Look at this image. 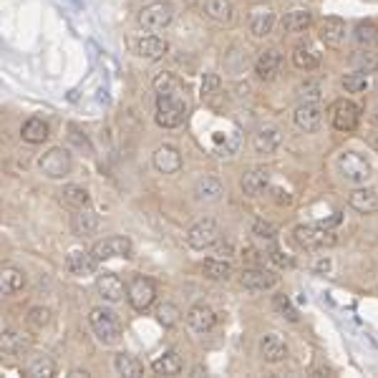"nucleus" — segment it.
Instances as JSON below:
<instances>
[{"mask_svg":"<svg viewBox=\"0 0 378 378\" xmlns=\"http://www.w3.org/2000/svg\"><path fill=\"white\" fill-rule=\"evenodd\" d=\"M187 116V101L182 93H157V124L164 129H177L184 124Z\"/></svg>","mask_w":378,"mask_h":378,"instance_id":"nucleus-1","label":"nucleus"},{"mask_svg":"<svg viewBox=\"0 0 378 378\" xmlns=\"http://www.w3.org/2000/svg\"><path fill=\"white\" fill-rule=\"evenodd\" d=\"M338 172L348 184L363 187L373 180V166L361 152H343L338 157Z\"/></svg>","mask_w":378,"mask_h":378,"instance_id":"nucleus-2","label":"nucleus"},{"mask_svg":"<svg viewBox=\"0 0 378 378\" xmlns=\"http://www.w3.org/2000/svg\"><path fill=\"white\" fill-rule=\"evenodd\" d=\"M88 323H91L93 336L104 345H116L121 338V323L116 318V313L109 308H93L88 313Z\"/></svg>","mask_w":378,"mask_h":378,"instance_id":"nucleus-3","label":"nucleus"},{"mask_svg":"<svg viewBox=\"0 0 378 378\" xmlns=\"http://www.w3.org/2000/svg\"><path fill=\"white\" fill-rule=\"evenodd\" d=\"M139 26L149 33H157V31H164L169 23L174 20V6L166 3V0H157V3H149L139 10Z\"/></svg>","mask_w":378,"mask_h":378,"instance_id":"nucleus-4","label":"nucleus"},{"mask_svg":"<svg viewBox=\"0 0 378 378\" xmlns=\"http://www.w3.org/2000/svg\"><path fill=\"white\" fill-rule=\"evenodd\" d=\"M38 166L48 180H63V177H68V172H71L73 159H71V154H68V149L54 146V149H48V152L40 157Z\"/></svg>","mask_w":378,"mask_h":378,"instance_id":"nucleus-5","label":"nucleus"},{"mask_svg":"<svg viewBox=\"0 0 378 378\" xmlns=\"http://www.w3.org/2000/svg\"><path fill=\"white\" fill-rule=\"evenodd\" d=\"M295 242L306 250H320L336 242V235L328 230V225H300L295 227Z\"/></svg>","mask_w":378,"mask_h":378,"instance_id":"nucleus-6","label":"nucleus"},{"mask_svg":"<svg viewBox=\"0 0 378 378\" xmlns=\"http://www.w3.org/2000/svg\"><path fill=\"white\" fill-rule=\"evenodd\" d=\"M126 298H129L134 310L144 313V310H149V308L154 306V300H157V285H154L149 278L136 275V278L132 280L129 290H126Z\"/></svg>","mask_w":378,"mask_h":378,"instance_id":"nucleus-7","label":"nucleus"},{"mask_svg":"<svg viewBox=\"0 0 378 378\" xmlns=\"http://www.w3.org/2000/svg\"><path fill=\"white\" fill-rule=\"evenodd\" d=\"M219 239V227L212 219H199L197 225H192L187 230V245L192 250H207V247L217 245Z\"/></svg>","mask_w":378,"mask_h":378,"instance_id":"nucleus-8","label":"nucleus"},{"mask_svg":"<svg viewBox=\"0 0 378 378\" xmlns=\"http://www.w3.org/2000/svg\"><path fill=\"white\" fill-rule=\"evenodd\" d=\"M134 245L132 239L126 237H107L96 242L91 250V255L96 258V262H104V260H113V258H132Z\"/></svg>","mask_w":378,"mask_h":378,"instance_id":"nucleus-9","label":"nucleus"},{"mask_svg":"<svg viewBox=\"0 0 378 378\" xmlns=\"http://www.w3.org/2000/svg\"><path fill=\"white\" fill-rule=\"evenodd\" d=\"M331 121L338 132H353L361 121V109L353 101L340 99L331 107Z\"/></svg>","mask_w":378,"mask_h":378,"instance_id":"nucleus-10","label":"nucleus"},{"mask_svg":"<svg viewBox=\"0 0 378 378\" xmlns=\"http://www.w3.org/2000/svg\"><path fill=\"white\" fill-rule=\"evenodd\" d=\"M292 121L298 126L300 132H318L320 124H323V109L318 107V101H306V104H300L292 113Z\"/></svg>","mask_w":378,"mask_h":378,"instance_id":"nucleus-11","label":"nucleus"},{"mask_svg":"<svg viewBox=\"0 0 378 378\" xmlns=\"http://www.w3.org/2000/svg\"><path fill=\"white\" fill-rule=\"evenodd\" d=\"M217 325V315L210 306H192L187 313V328L194 333V336H207Z\"/></svg>","mask_w":378,"mask_h":378,"instance_id":"nucleus-12","label":"nucleus"},{"mask_svg":"<svg viewBox=\"0 0 378 378\" xmlns=\"http://www.w3.org/2000/svg\"><path fill=\"white\" fill-rule=\"evenodd\" d=\"M239 283H242V288H247V290H270V288L278 285V275L272 270H265V267L260 265H252L247 267L245 272H242V278H239Z\"/></svg>","mask_w":378,"mask_h":378,"instance_id":"nucleus-13","label":"nucleus"},{"mask_svg":"<svg viewBox=\"0 0 378 378\" xmlns=\"http://www.w3.org/2000/svg\"><path fill=\"white\" fill-rule=\"evenodd\" d=\"M280 66H283V56H280L278 48H267L258 56L255 61V73H258L260 81H272L280 73Z\"/></svg>","mask_w":378,"mask_h":378,"instance_id":"nucleus-14","label":"nucleus"},{"mask_svg":"<svg viewBox=\"0 0 378 378\" xmlns=\"http://www.w3.org/2000/svg\"><path fill=\"white\" fill-rule=\"evenodd\" d=\"M154 166H157V172H162V174H177L182 169L180 149L172 144L159 146V149L154 152Z\"/></svg>","mask_w":378,"mask_h":378,"instance_id":"nucleus-15","label":"nucleus"},{"mask_svg":"<svg viewBox=\"0 0 378 378\" xmlns=\"http://www.w3.org/2000/svg\"><path fill=\"white\" fill-rule=\"evenodd\" d=\"M260 356L267 363H280L288 356V343L280 338L278 333H267V336L260 338Z\"/></svg>","mask_w":378,"mask_h":378,"instance_id":"nucleus-16","label":"nucleus"},{"mask_svg":"<svg viewBox=\"0 0 378 378\" xmlns=\"http://www.w3.org/2000/svg\"><path fill=\"white\" fill-rule=\"evenodd\" d=\"M239 187H242V192L247 197H258L262 194L265 189H270V172L267 169H250V172L242 174V180H239Z\"/></svg>","mask_w":378,"mask_h":378,"instance_id":"nucleus-17","label":"nucleus"},{"mask_svg":"<svg viewBox=\"0 0 378 378\" xmlns=\"http://www.w3.org/2000/svg\"><path fill=\"white\" fill-rule=\"evenodd\" d=\"M169 54V43L159 36H144L136 40V56L146 61H159Z\"/></svg>","mask_w":378,"mask_h":378,"instance_id":"nucleus-18","label":"nucleus"},{"mask_svg":"<svg viewBox=\"0 0 378 378\" xmlns=\"http://www.w3.org/2000/svg\"><path fill=\"white\" fill-rule=\"evenodd\" d=\"M348 205L361 214H376L378 212V194L371 187H359L353 189L351 197H348Z\"/></svg>","mask_w":378,"mask_h":378,"instance_id":"nucleus-19","label":"nucleus"},{"mask_svg":"<svg viewBox=\"0 0 378 378\" xmlns=\"http://www.w3.org/2000/svg\"><path fill=\"white\" fill-rule=\"evenodd\" d=\"M96 290H99V295L107 303H119V300H124V295H126V290L129 288H124V283H121L116 275H99L96 278Z\"/></svg>","mask_w":378,"mask_h":378,"instance_id":"nucleus-20","label":"nucleus"},{"mask_svg":"<svg viewBox=\"0 0 378 378\" xmlns=\"http://www.w3.org/2000/svg\"><path fill=\"white\" fill-rule=\"evenodd\" d=\"M66 270L76 278H84V275H91L96 270V258H93L91 252H84V250H71L66 255Z\"/></svg>","mask_w":378,"mask_h":378,"instance_id":"nucleus-21","label":"nucleus"},{"mask_svg":"<svg viewBox=\"0 0 378 378\" xmlns=\"http://www.w3.org/2000/svg\"><path fill=\"white\" fill-rule=\"evenodd\" d=\"M272 28H275V13H272L270 8H252L250 13V33L255 38H265V36L272 33Z\"/></svg>","mask_w":378,"mask_h":378,"instance_id":"nucleus-22","label":"nucleus"},{"mask_svg":"<svg viewBox=\"0 0 378 378\" xmlns=\"http://www.w3.org/2000/svg\"><path fill=\"white\" fill-rule=\"evenodd\" d=\"M71 230L76 237H88L99 230V214L93 212L91 207H84V210H76L71 219Z\"/></svg>","mask_w":378,"mask_h":378,"instance_id":"nucleus-23","label":"nucleus"},{"mask_svg":"<svg viewBox=\"0 0 378 378\" xmlns=\"http://www.w3.org/2000/svg\"><path fill=\"white\" fill-rule=\"evenodd\" d=\"M280 141H283V134L275 126H265L252 134V146L258 154H272L280 146Z\"/></svg>","mask_w":378,"mask_h":378,"instance_id":"nucleus-24","label":"nucleus"},{"mask_svg":"<svg viewBox=\"0 0 378 378\" xmlns=\"http://www.w3.org/2000/svg\"><path fill=\"white\" fill-rule=\"evenodd\" d=\"M318 36H320V40H323L325 46H331V48H336V46H340L343 43V38H345V23L340 18H325L323 23H320V28H318Z\"/></svg>","mask_w":378,"mask_h":378,"instance_id":"nucleus-25","label":"nucleus"},{"mask_svg":"<svg viewBox=\"0 0 378 378\" xmlns=\"http://www.w3.org/2000/svg\"><path fill=\"white\" fill-rule=\"evenodd\" d=\"M26 288V272L15 265H6L0 270V290L3 295H15Z\"/></svg>","mask_w":378,"mask_h":378,"instance_id":"nucleus-26","label":"nucleus"},{"mask_svg":"<svg viewBox=\"0 0 378 378\" xmlns=\"http://www.w3.org/2000/svg\"><path fill=\"white\" fill-rule=\"evenodd\" d=\"M194 194H197L199 202H219V197L225 194V187L217 177H202L194 184Z\"/></svg>","mask_w":378,"mask_h":378,"instance_id":"nucleus-27","label":"nucleus"},{"mask_svg":"<svg viewBox=\"0 0 378 378\" xmlns=\"http://www.w3.org/2000/svg\"><path fill=\"white\" fill-rule=\"evenodd\" d=\"M20 136H23V141H28V144H43V141L51 136V129H48V124L43 119L33 116V119H28L26 124H23Z\"/></svg>","mask_w":378,"mask_h":378,"instance_id":"nucleus-28","label":"nucleus"},{"mask_svg":"<svg viewBox=\"0 0 378 378\" xmlns=\"http://www.w3.org/2000/svg\"><path fill=\"white\" fill-rule=\"evenodd\" d=\"M31 345H33V340L28 338V336H23V333H6L3 336V340H0V348H3V353H8V356H23V353L31 351Z\"/></svg>","mask_w":378,"mask_h":378,"instance_id":"nucleus-29","label":"nucleus"},{"mask_svg":"<svg viewBox=\"0 0 378 378\" xmlns=\"http://www.w3.org/2000/svg\"><path fill=\"white\" fill-rule=\"evenodd\" d=\"M152 368H154V373H159V376H180L184 363H182L177 351H166L164 356H159V359L154 361Z\"/></svg>","mask_w":378,"mask_h":378,"instance_id":"nucleus-30","label":"nucleus"},{"mask_svg":"<svg viewBox=\"0 0 378 378\" xmlns=\"http://www.w3.org/2000/svg\"><path fill=\"white\" fill-rule=\"evenodd\" d=\"M205 13L214 23H230L235 18V6L233 0H205Z\"/></svg>","mask_w":378,"mask_h":378,"instance_id":"nucleus-31","label":"nucleus"},{"mask_svg":"<svg viewBox=\"0 0 378 378\" xmlns=\"http://www.w3.org/2000/svg\"><path fill=\"white\" fill-rule=\"evenodd\" d=\"M292 63L300 68V71H313V68L320 66V56L315 48H310L308 43H300L292 51Z\"/></svg>","mask_w":378,"mask_h":378,"instance_id":"nucleus-32","label":"nucleus"},{"mask_svg":"<svg viewBox=\"0 0 378 378\" xmlns=\"http://www.w3.org/2000/svg\"><path fill=\"white\" fill-rule=\"evenodd\" d=\"M88 199H91L88 192L79 184H66L61 189V202H63L68 210H84V207H88Z\"/></svg>","mask_w":378,"mask_h":378,"instance_id":"nucleus-33","label":"nucleus"},{"mask_svg":"<svg viewBox=\"0 0 378 378\" xmlns=\"http://www.w3.org/2000/svg\"><path fill=\"white\" fill-rule=\"evenodd\" d=\"M310 10H306V8H295V10H290V13L283 18V28H285L288 33H303V31H308V26H310Z\"/></svg>","mask_w":378,"mask_h":378,"instance_id":"nucleus-34","label":"nucleus"},{"mask_svg":"<svg viewBox=\"0 0 378 378\" xmlns=\"http://www.w3.org/2000/svg\"><path fill=\"white\" fill-rule=\"evenodd\" d=\"M113 368L119 376H129V378H139L144 373V363L139 359H134L132 353H119L113 359Z\"/></svg>","mask_w":378,"mask_h":378,"instance_id":"nucleus-35","label":"nucleus"},{"mask_svg":"<svg viewBox=\"0 0 378 378\" xmlns=\"http://www.w3.org/2000/svg\"><path fill=\"white\" fill-rule=\"evenodd\" d=\"M202 272H205L210 280H230V275H233V265H230L227 260L210 258V260L202 262Z\"/></svg>","mask_w":378,"mask_h":378,"instance_id":"nucleus-36","label":"nucleus"},{"mask_svg":"<svg viewBox=\"0 0 378 378\" xmlns=\"http://www.w3.org/2000/svg\"><path fill=\"white\" fill-rule=\"evenodd\" d=\"M340 84H343V88L348 93H363L365 88H368V73H363V71L345 73Z\"/></svg>","mask_w":378,"mask_h":378,"instance_id":"nucleus-37","label":"nucleus"},{"mask_svg":"<svg viewBox=\"0 0 378 378\" xmlns=\"http://www.w3.org/2000/svg\"><path fill=\"white\" fill-rule=\"evenodd\" d=\"M157 320H159L164 328H174V325L182 320V310L172 303H164V306L157 308Z\"/></svg>","mask_w":378,"mask_h":378,"instance_id":"nucleus-38","label":"nucleus"},{"mask_svg":"<svg viewBox=\"0 0 378 378\" xmlns=\"http://www.w3.org/2000/svg\"><path fill=\"white\" fill-rule=\"evenodd\" d=\"M28 376L31 378H51L56 376V363L48 356H43V359L33 361V363L28 365Z\"/></svg>","mask_w":378,"mask_h":378,"instance_id":"nucleus-39","label":"nucleus"},{"mask_svg":"<svg viewBox=\"0 0 378 378\" xmlns=\"http://www.w3.org/2000/svg\"><path fill=\"white\" fill-rule=\"evenodd\" d=\"M351 63L359 68V71L371 73V71H376V68H378V56L373 54V51H368V48H365V51H359V54L353 56Z\"/></svg>","mask_w":378,"mask_h":378,"instance_id":"nucleus-40","label":"nucleus"},{"mask_svg":"<svg viewBox=\"0 0 378 378\" xmlns=\"http://www.w3.org/2000/svg\"><path fill=\"white\" fill-rule=\"evenodd\" d=\"M356 40H359L361 46H373V43H378V26L376 23H359V28H356Z\"/></svg>","mask_w":378,"mask_h":378,"instance_id":"nucleus-41","label":"nucleus"},{"mask_svg":"<svg viewBox=\"0 0 378 378\" xmlns=\"http://www.w3.org/2000/svg\"><path fill=\"white\" fill-rule=\"evenodd\" d=\"M272 308H275V313H280L283 318L290 320V323H295V320H298V310L292 308V303H290V298H288V295H275V298H272Z\"/></svg>","mask_w":378,"mask_h":378,"instance_id":"nucleus-42","label":"nucleus"},{"mask_svg":"<svg viewBox=\"0 0 378 378\" xmlns=\"http://www.w3.org/2000/svg\"><path fill=\"white\" fill-rule=\"evenodd\" d=\"M252 235L258 239H267L270 242V239L278 237V227L272 225V222H267V219H255L252 222Z\"/></svg>","mask_w":378,"mask_h":378,"instance_id":"nucleus-43","label":"nucleus"},{"mask_svg":"<svg viewBox=\"0 0 378 378\" xmlns=\"http://www.w3.org/2000/svg\"><path fill=\"white\" fill-rule=\"evenodd\" d=\"M28 325L33 328V331H40V328H46L48 323H51V310L48 308H31V313H28Z\"/></svg>","mask_w":378,"mask_h":378,"instance_id":"nucleus-44","label":"nucleus"},{"mask_svg":"<svg viewBox=\"0 0 378 378\" xmlns=\"http://www.w3.org/2000/svg\"><path fill=\"white\" fill-rule=\"evenodd\" d=\"M177 79H174L172 73H159L157 79H154V91L157 93H169V91H177Z\"/></svg>","mask_w":378,"mask_h":378,"instance_id":"nucleus-45","label":"nucleus"},{"mask_svg":"<svg viewBox=\"0 0 378 378\" xmlns=\"http://www.w3.org/2000/svg\"><path fill=\"white\" fill-rule=\"evenodd\" d=\"M298 91L306 101H318L320 93H323V88H320V84H315V81H306V84H300Z\"/></svg>","mask_w":378,"mask_h":378,"instance_id":"nucleus-46","label":"nucleus"},{"mask_svg":"<svg viewBox=\"0 0 378 378\" xmlns=\"http://www.w3.org/2000/svg\"><path fill=\"white\" fill-rule=\"evenodd\" d=\"M217 88H219L217 73H205V79H202V84H199V93H202V96H212Z\"/></svg>","mask_w":378,"mask_h":378,"instance_id":"nucleus-47","label":"nucleus"},{"mask_svg":"<svg viewBox=\"0 0 378 378\" xmlns=\"http://www.w3.org/2000/svg\"><path fill=\"white\" fill-rule=\"evenodd\" d=\"M270 260H272V262H275L278 267H290V265H292V258H290V255H288V252H283V250H278V247H275V250L270 252Z\"/></svg>","mask_w":378,"mask_h":378,"instance_id":"nucleus-48","label":"nucleus"},{"mask_svg":"<svg viewBox=\"0 0 378 378\" xmlns=\"http://www.w3.org/2000/svg\"><path fill=\"white\" fill-rule=\"evenodd\" d=\"M272 197H275V202H278V205H290V202H292L290 194H288L285 189H278V187L272 189Z\"/></svg>","mask_w":378,"mask_h":378,"instance_id":"nucleus-49","label":"nucleus"},{"mask_svg":"<svg viewBox=\"0 0 378 378\" xmlns=\"http://www.w3.org/2000/svg\"><path fill=\"white\" fill-rule=\"evenodd\" d=\"M242 258L250 262V265H260V252L255 250V247H245V252H242Z\"/></svg>","mask_w":378,"mask_h":378,"instance_id":"nucleus-50","label":"nucleus"},{"mask_svg":"<svg viewBox=\"0 0 378 378\" xmlns=\"http://www.w3.org/2000/svg\"><path fill=\"white\" fill-rule=\"evenodd\" d=\"M315 272L318 275H325V272H331V258H318V262H315Z\"/></svg>","mask_w":378,"mask_h":378,"instance_id":"nucleus-51","label":"nucleus"},{"mask_svg":"<svg viewBox=\"0 0 378 378\" xmlns=\"http://www.w3.org/2000/svg\"><path fill=\"white\" fill-rule=\"evenodd\" d=\"M91 376V373L88 371H79V368H76V371H71V378H88Z\"/></svg>","mask_w":378,"mask_h":378,"instance_id":"nucleus-52","label":"nucleus"},{"mask_svg":"<svg viewBox=\"0 0 378 378\" xmlns=\"http://www.w3.org/2000/svg\"><path fill=\"white\" fill-rule=\"evenodd\" d=\"M373 113H376V121H378V107H376V109H373Z\"/></svg>","mask_w":378,"mask_h":378,"instance_id":"nucleus-53","label":"nucleus"}]
</instances>
